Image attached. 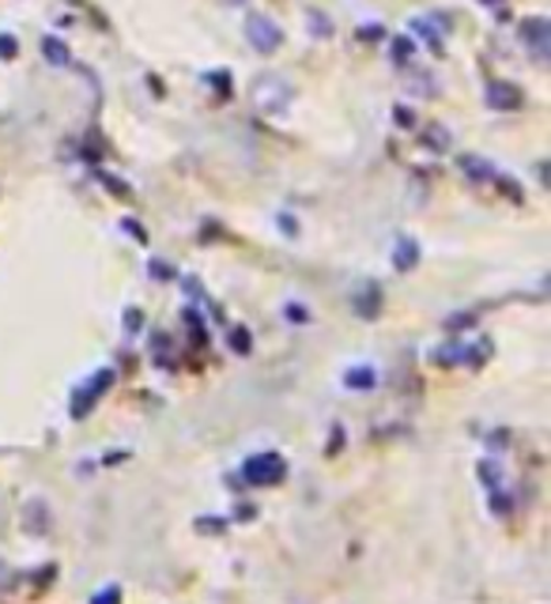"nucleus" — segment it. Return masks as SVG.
<instances>
[{
  "label": "nucleus",
  "instance_id": "obj_3",
  "mask_svg": "<svg viewBox=\"0 0 551 604\" xmlns=\"http://www.w3.org/2000/svg\"><path fill=\"white\" fill-rule=\"evenodd\" d=\"M246 39H250L253 50L272 53L280 50V26H276L269 15H250V20H246Z\"/></svg>",
  "mask_w": 551,
  "mask_h": 604
},
{
  "label": "nucleus",
  "instance_id": "obj_6",
  "mask_svg": "<svg viewBox=\"0 0 551 604\" xmlns=\"http://www.w3.org/2000/svg\"><path fill=\"white\" fill-rule=\"evenodd\" d=\"M461 171H465L473 182H495V163H487V159H479V155H461Z\"/></svg>",
  "mask_w": 551,
  "mask_h": 604
},
{
  "label": "nucleus",
  "instance_id": "obj_7",
  "mask_svg": "<svg viewBox=\"0 0 551 604\" xmlns=\"http://www.w3.org/2000/svg\"><path fill=\"white\" fill-rule=\"evenodd\" d=\"M110 381H114V375H110V370H102V375H95V378H91V386H87L84 393L76 397V416H84V412H87V405H91L95 397H99L102 389L110 386Z\"/></svg>",
  "mask_w": 551,
  "mask_h": 604
},
{
  "label": "nucleus",
  "instance_id": "obj_19",
  "mask_svg": "<svg viewBox=\"0 0 551 604\" xmlns=\"http://www.w3.org/2000/svg\"><path fill=\"white\" fill-rule=\"evenodd\" d=\"M208 84H212V87H219V91L227 95V73H208Z\"/></svg>",
  "mask_w": 551,
  "mask_h": 604
},
{
  "label": "nucleus",
  "instance_id": "obj_15",
  "mask_svg": "<svg viewBox=\"0 0 551 604\" xmlns=\"http://www.w3.org/2000/svg\"><path fill=\"white\" fill-rule=\"evenodd\" d=\"M306 23L314 26V34H322V39H328V34H333V26L325 23L322 12H306Z\"/></svg>",
  "mask_w": 551,
  "mask_h": 604
},
{
  "label": "nucleus",
  "instance_id": "obj_22",
  "mask_svg": "<svg viewBox=\"0 0 551 604\" xmlns=\"http://www.w3.org/2000/svg\"><path fill=\"white\" fill-rule=\"evenodd\" d=\"M227 4H242V0H227Z\"/></svg>",
  "mask_w": 551,
  "mask_h": 604
},
{
  "label": "nucleus",
  "instance_id": "obj_4",
  "mask_svg": "<svg viewBox=\"0 0 551 604\" xmlns=\"http://www.w3.org/2000/svg\"><path fill=\"white\" fill-rule=\"evenodd\" d=\"M487 106L499 114L521 110V91L510 84V79H491V84H487Z\"/></svg>",
  "mask_w": 551,
  "mask_h": 604
},
{
  "label": "nucleus",
  "instance_id": "obj_18",
  "mask_svg": "<svg viewBox=\"0 0 551 604\" xmlns=\"http://www.w3.org/2000/svg\"><path fill=\"white\" fill-rule=\"evenodd\" d=\"M408 57H412V42H408V39H397V42H393V61H408Z\"/></svg>",
  "mask_w": 551,
  "mask_h": 604
},
{
  "label": "nucleus",
  "instance_id": "obj_12",
  "mask_svg": "<svg viewBox=\"0 0 551 604\" xmlns=\"http://www.w3.org/2000/svg\"><path fill=\"white\" fill-rule=\"evenodd\" d=\"M495 185H499V190L506 193V197H510V201H526V193H521V185L518 182H510V177H503V174H495Z\"/></svg>",
  "mask_w": 551,
  "mask_h": 604
},
{
  "label": "nucleus",
  "instance_id": "obj_17",
  "mask_svg": "<svg viewBox=\"0 0 551 604\" xmlns=\"http://www.w3.org/2000/svg\"><path fill=\"white\" fill-rule=\"evenodd\" d=\"M393 121H397L401 129H412V126H415V118H412V110H408V106H397V110H393Z\"/></svg>",
  "mask_w": 551,
  "mask_h": 604
},
{
  "label": "nucleus",
  "instance_id": "obj_21",
  "mask_svg": "<svg viewBox=\"0 0 551 604\" xmlns=\"http://www.w3.org/2000/svg\"><path fill=\"white\" fill-rule=\"evenodd\" d=\"M95 604H118V590H110V593H102V601L95 597Z\"/></svg>",
  "mask_w": 551,
  "mask_h": 604
},
{
  "label": "nucleus",
  "instance_id": "obj_9",
  "mask_svg": "<svg viewBox=\"0 0 551 604\" xmlns=\"http://www.w3.org/2000/svg\"><path fill=\"white\" fill-rule=\"evenodd\" d=\"M412 26L423 34L426 42H431V50H442V31H446V26H442V23H431L426 15H420V20H412Z\"/></svg>",
  "mask_w": 551,
  "mask_h": 604
},
{
  "label": "nucleus",
  "instance_id": "obj_11",
  "mask_svg": "<svg viewBox=\"0 0 551 604\" xmlns=\"http://www.w3.org/2000/svg\"><path fill=\"white\" fill-rule=\"evenodd\" d=\"M348 386H352V389H370V386H375V370H370V367H355V370H348Z\"/></svg>",
  "mask_w": 551,
  "mask_h": 604
},
{
  "label": "nucleus",
  "instance_id": "obj_2",
  "mask_svg": "<svg viewBox=\"0 0 551 604\" xmlns=\"http://www.w3.org/2000/svg\"><path fill=\"white\" fill-rule=\"evenodd\" d=\"M283 473H288V465H283L280 453H257L242 465V476L250 479L253 487H269V484H280Z\"/></svg>",
  "mask_w": 551,
  "mask_h": 604
},
{
  "label": "nucleus",
  "instance_id": "obj_10",
  "mask_svg": "<svg viewBox=\"0 0 551 604\" xmlns=\"http://www.w3.org/2000/svg\"><path fill=\"white\" fill-rule=\"evenodd\" d=\"M42 53H46V61L50 65H68V50H65V42L61 39H42Z\"/></svg>",
  "mask_w": 551,
  "mask_h": 604
},
{
  "label": "nucleus",
  "instance_id": "obj_14",
  "mask_svg": "<svg viewBox=\"0 0 551 604\" xmlns=\"http://www.w3.org/2000/svg\"><path fill=\"white\" fill-rule=\"evenodd\" d=\"M250 333H246V328H235V333H230V348H235L238 355H246V352H250Z\"/></svg>",
  "mask_w": 551,
  "mask_h": 604
},
{
  "label": "nucleus",
  "instance_id": "obj_16",
  "mask_svg": "<svg viewBox=\"0 0 551 604\" xmlns=\"http://www.w3.org/2000/svg\"><path fill=\"white\" fill-rule=\"evenodd\" d=\"M15 53H20V42L12 34H0V61H12Z\"/></svg>",
  "mask_w": 551,
  "mask_h": 604
},
{
  "label": "nucleus",
  "instance_id": "obj_1",
  "mask_svg": "<svg viewBox=\"0 0 551 604\" xmlns=\"http://www.w3.org/2000/svg\"><path fill=\"white\" fill-rule=\"evenodd\" d=\"M291 99H295V91H291V84L283 76H261L253 79L250 87V103L257 114H283L291 106Z\"/></svg>",
  "mask_w": 551,
  "mask_h": 604
},
{
  "label": "nucleus",
  "instance_id": "obj_8",
  "mask_svg": "<svg viewBox=\"0 0 551 604\" xmlns=\"http://www.w3.org/2000/svg\"><path fill=\"white\" fill-rule=\"evenodd\" d=\"M415 261H420V246H415L412 238H401V242L393 246V265L401 272H408V269H415Z\"/></svg>",
  "mask_w": 551,
  "mask_h": 604
},
{
  "label": "nucleus",
  "instance_id": "obj_20",
  "mask_svg": "<svg viewBox=\"0 0 551 604\" xmlns=\"http://www.w3.org/2000/svg\"><path fill=\"white\" fill-rule=\"evenodd\" d=\"M126 230H132V238H137V242H148V235H144V227H140V224H129V219H126Z\"/></svg>",
  "mask_w": 551,
  "mask_h": 604
},
{
  "label": "nucleus",
  "instance_id": "obj_5",
  "mask_svg": "<svg viewBox=\"0 0 551 604\" xmlns=\"http://www.w3.org/2000/svg\"><path fill=\"white\" fill-rule=\"evenodd\" d=\"M521 39L529 42V50H532V57H540L544 61L548 53H551V23L548 20H526L521 23Z\"/></svg>",
  "mask_w": 551,
  "mask_h": 604
},
{
  "label": "nucleus",
  "instance_id": "obj_13",
  "mask_svg": "<svg viewBox=\"0 0 551 604\" xmlns=\"http://www.w3.org/2000/svg\"><path fill=\"white\" fill-rule=\"evenodd\" d=\"M426 144H434L439 151H446L450 148V132L442 129V126H431V129H426Z\"/></svg>",
  "mask_w": 551,
  "mask_h": 604
}]
</instances>
